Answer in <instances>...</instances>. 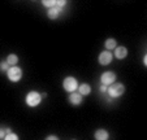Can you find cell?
<instances>
[{
  "label": "cell",
  "instance_id": "8992f818",
  "mask_svg": "<svg viewBox=\"0 0 147 140\" xmlns=\"http://www.w3.org/2000/svg\"><path fill=\"white\" fill-rule=\"evenodd\" d=\"M112 60H113V53H112L111 51H103V52H100L99 57H98L99 64L103 66L109 65V64L112 62Z\"/></svg>",
  "mask_w": 147,
  "mask_h": 140
},
{
  "label": "cell",
  "instance_id": "ffe728a7",
  "mask_svg": "<svg viewBox=\"0 0 147 140\" xmlns=\"http://www.w3.org/2000/svg\"><path fill=\"white\" fill-rule=\"evenodd\" d=\"M45 140H60V139H59V137L56 136V135H48V136L46 137Z\"/></svg>",
  "mask_w": 147,
  "mask_h": 140
},
{
  "label": "cell",
  "instance_id": "9c48e42d",
  "mask_svg": "<svg viewBox=\"0 0 147 140\" xmlns=\"http://www.w3.org/2000/svg\"><path fill=\"white\" fill-rule=\"evenodd\" d=\"M95 140H108L109 139V132L104 129H98L94 134Z\"/></svg>",
  "mask_w": 147,
  "mask_h": 140
},
{
  "label": "cell",
  "instance_id": "6da1fadb",
  "mask_svg": "<svg viewBox=\"0 0 147 140\" xmlns=\"http://www.w3.org/2000/svg\"><path fill=\"white\" fill-rule=\"evenodd\" d=\"M42 95L38 92V91H30V92H28V95L25 96V102L28 107L30 108H36L40 105L42 102Z\"/></svg>",
  "mask_w": 147,
  "mask_h": 140
},
{
  "label": "cell",
  "instance_id": "3957f363",
  "mask_svg": "<svg viewBox=\"0 0 147 140\" xmlns=\"http://www.w3.org/2000/svg\"><path fill=\"white\" fill-rule=\"evenodd\" d=\"M7 77L11 82L17 83L22 79V69L18 68V66H11L7 72Z\"/></svg>",
  "mask_w": 147,
  "mask_h": 140
},
{
  "label": "cell",
  "instance_id": "d6986e66",
  "mask_svg": "<svg viewBox=\"0 0 147 140\" xmlns=\"http://www.w3.org/2000/svg\"><path fill=\"white\" fill-rule=\"evenodd\" d=\"M107 88H108V87H107V86L102 84V86H100V87H99V91H100V93H107Z\"/></svg>",
  "mask_w": 147,
  "mask_h": 140
},
{
  "label": "cell",
  "instance_id": "277c9868",
  "mask_svg": "<svg viewBox=\"0 0 147 140\" xmlns=\"http://www.w3.org/2000/svg\"><path fill=\"white\" fill-rule=\"evenodd\" d=\"M63 88L64 91H67L68 93H73L77 91L78 88V82L74 77H67L63 80Z\"/></svg>",
  "mask_w": 147,
  "mask_h": 140
},
{
  "label": "cell",
  "instance_id": "5b68a950",
  "mask_svg": "<svg viewBox=\"0 0 147 140\" xmlns=\"http://www.w3.org/2000/svg\"><path fill=\"white\" fill-rule=\"evenodd\" d=\"M116 78H117L116 73L108 70V72H104L102 75H100V83L107 86V87H109L111 84H113V83L116 82Z\"/></svg>",
  "mask_w": 147,
  "mask_h": 140
},
{
  "label": "cell",
  "instance_id": "5bb4252c",
  "mask_svg": "<svg viewBox=\"0 0 147 140\" xmlns=\"http://www.w3.org/2000/svg\"><path fill=\"white\" fill-rule=\"evenodd\" d=\"M42 5L46 7L47 9H51L53 7H56V0H43L42 1Z\"/></svg>",
  "mask_w": 147,
  "mask_h": 140
},
{
  "label": "cell",
  "instance_id": "4fadbf2b",
  "mask_svg": "<svg viewBox=\"0 0 147 140\" xmlns=\"http://www.w3.org/2000/svg\"><path fill=\"white\" fill-rule=\"evenodd\" d=\"M7 62H8L9 66H16L18 64V56L14 55V53H11V55L7 56Z\"/></svg>",
  "mask_w": 147,
  "mask_h": 140
},
{
  "label": "cell",
  "instance_id": "ba28073f",
  "mask_svg": "<svg viewBox=\"0 0 147 140\" xmlns=\"http://www.w3.org/2000/svg\"><path fill=\"white\" fill-rule=\"evenodd\" d=\"M69 102L73 107H78L83 102V96H81L78 92H73L69 95Z\"/></svg>",
  "mask_w": 147,
  "mask_h": 140
},
{
  "label": "cell",
  "instance_id": "7c38bea8",
  "mask_svg": "<svg viewBox=\"0 0 147 140\" xmlns=\"http://www.w3.org/2000/svg\"><path fill=\"white\" fill-rule=\"evenodd\" d=\"M104 47H106V51H112V50H115L117 47V42H116V39H113V38H108L106 42H104Z\"/></svg>",
  "mask_w": 147,
  "mask_h": 140
},
{
  "label": "cell",
  "instance_id": "ac0fdd59",
  "mask_svg": "<svg viewBox=\"0 0 147 140\" xmlns=\"http://www.w3.org/2000/svg\"><path fill=\"white\" fill-rule=\"evenodd\" d=\"M67 5V1L65 0H56V7L60 9H64V7Z\"/></svg>",
  "mask_w": 147,
  "mask_h": 140
},
{
  "label": "cell",
  "instance_id": "44dd1931",
  "mask_svg": "<svg viewBox=\"0 0 147 140\" xmlns=\"http://www.w3.org/2000/svg\"><path fill=\"white\" fill-rule=\"evenodd\" d=\"M143 65L147 66V55H144V57H143Z\"/></svg>",
  "mask_w": 147,
  "mask_h": 140
},
{
  "label": "cell",
  "instance_id": "2e32d148",
  "mask_svg": "<svg viewBox=\"0 0 147 140\" xmlns=\"http://www.w3.org/2000/svg\"><path fill=\"white\" fill-rule=\"evenodd\" d=\"M9 132H12L9 127H7V129H0V140H4L5 135L9 134Z\"/></svg>",
  "mask_w": 147,
  "mask_h": 140
},
{
  "label": "cell",
  "instance_id": "7a4b0ae2",
  "mask_svg": "<svg viewBox=\"0 0 147 140\" xmlns=\"http://www.w3.org/2000/svg\"><path fill=\"white\" fill-rule=\"evenodd\" d=\"M125 93V86L122 83H113L107 88V95H108L111 99H117V97H121Z\"/></svg>",
  "mask_w": 147,
  "mask_h": 140
},
{
  "label": "cell",
  "instance_id": "9a60e30c",
  "mask_svg": "<svg viewBox=\"0 0 147 140\" xmlns=\"http://www.w3.org/2000/svg\"><path fill=\"white\" fill-rule=\"evenodd\" d=\"M4 140H20V137H18V135H17L16 132H9V134L5 135Z\"/></svg>",
  "mask_w": 147,
  "mask_h": 140
},
{
  "label": "cell",
  "instance_id": "52a82bcc",
  "mask_svg": "<svg viewBox=\"0 0 147 140\" xmlns=\"http://www.w3.org/2000/svg\"><path fill=\"white\" fill-rule=\"evenodd\" d=\"M128 48L124 46H120L115 48V53H113V57H116L117 60H124V58L128 57Z\"/></svg>",
  "mask_w": 147,
  "mask_h": 140
},
{
  "label": "cell",
  "instance_id": "e0dca14e",
  "mask_svg": "<svg viewBox=\"0 0 147 140\" xmlns=\"http://www.w3.org/2000/svg\"><path fill=\"white\" fill-rule=\"evenodd\" d=\"M9 68H11V66L8 65L7 61H1V62H0V70H1V72H8Z\"/></svg>",
  "mask_w": 147,
  "mask_h": 140
},
{
  "label": "cell",
  "instance_id": "30bf717a",
  "mask_svg": "<svg viewBox=\"0 0 147 140\" xmlns=\"http://www.w3.org/2000/svg\"><path fill=\"white\" fill-rule=\"evenodd\" d=\"M78 93H80L81 96H87L91 93V86L87 84V83H82V84H78V88H77Z\"/></svg>",
  "mask_w": 147,
  "mask_h": 140
},
{
  "label": "cell",
  "instance_id": "8fae6325",
  "mask_svg": "<svg viewBox=\"0 0 147 140\" xmlns=\"http://www.w3.org/2000/svg\"><path fill=\"white\" fill-rule=\"evenodd\" d=\"M61 11H63V9L57 8V7H53V8L48 9V11H47V16H48V18H50V19H57V18H59V16L61 14Z\"/></svg>",
  "mask_w": 147,
  "mask_h": 140
}]
</instances>
